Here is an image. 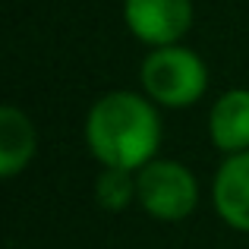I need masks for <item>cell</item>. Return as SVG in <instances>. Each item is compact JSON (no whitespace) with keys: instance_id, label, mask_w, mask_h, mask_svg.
<instances>
[{"instance_id":"1","label":"cell","mask_w":249,"mask_h":249,"mask_svg":"<svg viewBox=\"0 0 249 249\" xmlns=\"http://www.w3.org/2000/svg\"><path fill=\"white\" fill-rule=\"evenodd\" d=\"M85 145L101 167L139 170L161 145V117L148 95L107 91L85 117Z\"/></svg>"},{"instance_id":"2","label":"cell","mask_w":249,"mask_h":249,"mask_svg":"<svg viewBox=\"0 0 249 249\" xmlns=\"http://www.w3.org/2000/svg\"><path fill=\"white\" fill-rule=\"evenodd\" d=\"M142 91L164 107H189L208 89V67L196 51L183 44L152 48L139 70Z\"/></svg>"},{"instance_id":"3","label":"cell","mask_w":249,"mask_h":249,"mask_svg":"<svg viewBox=\"0 0 249 249\" xmlns=\"http://www.w3.org/2000/svg\"><path fill=\"white\" fill-rule=\"evenodd\" d=\"M136 202L158 221H183L199 205V180L180 161L152 158L136 170Z\"/></svg>"},{"instance_id":"4","label":"cell","mask_w":249,"mask_h":249,"mask_svg":"<svg viewBox=\"0 0 249 249\" xmlns=\"http://www.w3.org/2000/svg\"><path fill=\"white\" fill-rule=\"evenodd\" d=\"M126 29L152 48L177 44L193 25V0H123Z\"/></svg>"},{"instance_id":"5","label":"cell","mask_w":249,"mask_h":249,"mask_svg":"<svg viewBox=\"0 0 249 249\" xmlns=\"http://www.w3.org/2000/svg\"><path fill=\"white\" fill-rule=\"evenodd\" d=\"M218 218L240 233H249V152L227 155L212 183Z\"/></svg>"},{"instance_id":"6","label":"cell","mask_w":249,"mask_h":249,"mask_svg":"<svg viewBox=\"0 0 249 249\" xmlns=\"http://www.w3.org/2000/svg\"><path fill=\"white\" fill-rule=\"evenodd\" d=\"M208 136L224 155L249 152V89H227L212 104Z\"/></svg>"},{"instance_id":"7","label":"cell","mask_w":249,"mask_h":249,"mask_svg":"<svg viewBox=\"0 0 249 249\" xmlns=\"http://www.w3.org/2000/svg\"><path fill=\"white\" fill-rule=\"evenodd\" d=\"M35 148L38 136L29 114L13 104L0 107V177L13 180L16 174H22L25 164L35 158Z\"/></svg>"},{"instance_id":"8","label":"cell","mask_w":249,"mask_h":249,"mask_svg":"<svg viewBox=\"0 0 249 249\" xmlns=\"http://www.w3.org/2000/svg\"><path fill=\"white\" fill-rule=\"evenodd\" d=\"M95 199L107 212H123L136 202V170L104 167L95 177Z\"/></svg>"}]
</instances>
